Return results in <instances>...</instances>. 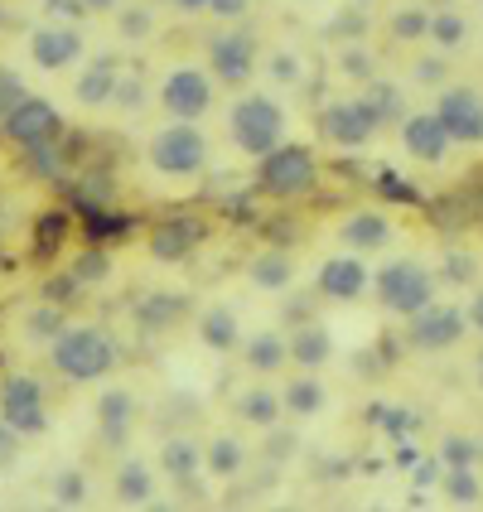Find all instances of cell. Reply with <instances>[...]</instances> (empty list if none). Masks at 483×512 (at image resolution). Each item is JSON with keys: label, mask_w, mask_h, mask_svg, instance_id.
I'll return each mask as SVG.
<instances>
[{"label": "cell", "mask_w": 483, "mask_h": 512, "mask_svg": "<svg viewBox=\"0 0 483 512\" xmlns=\"http://www.w3.org/2000/svg\"><path fill=\"white\" fill-rule=\"evenodd\" d=\"M49 358H54V372L68 382H97L116 368V339L102 324H63Z\"/></svg>", "instance_id": "cell-1"}, {"label": "cell", "mask_w": 483, "mask_h": 512, "mask_svg": "<svg viewBox=\"0 0 483 512\" xmlns=\"http://www.w3.org/2000/svg\"><path fill=\"white\" fill-rule=\"evenodd\" d=\"M228 136L232 145L242 150V155H271L276 145L285 141V112L276 97H266V92H247V97H237L228 112Z\"/></svg>", "instance_id": "cell-2"}, {"label": "cell", "mask_w": 483, "mask_h": 512, "mask_svg": "<svg viewBox=\"0 0 483 512\" xmlns=\"http://www.w3.org/2000/svg\"><path fill=\"white\" fill-rule=\"evenodd\" d=\"M372 290H377V305L387 314H397V319H411L416 310H426L430 300H435V281H430V271L416 256L387 261V266L377 271Z\"/></svg>", "instance_id": "cell-3"}, {"label": "cell", "mask_w": 483, "mask_h": 512, "mask_svg": "<svg viewBox=\"0 0 483 512\" xmlns=\"http://www.w3.org/2000/svg\"><path fill=\"white\" fill-rule=\"evenodd\" d=\"M150 165L165 179H184V174H199L208 165V136H203L194 121H170L150 136Z\"/></svg>", "instance_id": "cell-4"}, {"label": "cell", "mask_w": 483, "mask_h": 512, "mask_svg": "<svg viewBox=\"0 0 483 512\" xmlns=\"http://www.w3.org/2000/svg\"><path fill=\"white\" fill-rule=\"evenodd\" d=\"M0 421L15 430L20 440L49 430V416H44V387H39L29 372H10V377L0 382Z\"/></svg>", "instance_id": "cell-5"}, {"label": "cell", "mask_w": 483, "mask_h": 512, "mask_svg": "<svg viewBox=\"0 0 483 512\" xmlns=\"http://www.w3.org/2000/svg\"><path fill=\"white\" fill-rule=\"evenodd\" d=\"M261 189L276 199H300L314 189V155L305 145H276L271 155H261Z\"/></svg>", "instance_id": "cell-6"}, {"label": "cell", "mask_w": 483, "mask_h": 512, "mask_svg": "<svg viewBox=\"0 0 483 512\" xmlns=\"http://www.w3.org/2000/svg\"><path fill=\"white\" fill-rule=\"evenodd\" d=\"M0 126H5L10 141H20L25 150H44V145H54L63 136V116L44 97H15L10 112L0 116Z\"/></svg>", "instance_id": "cell-7"}, {"label": "cell", "mask_w": 483, "mask_h": 512, "mask_svg": "<svg viewBox=\"0 0 483 512\" xmlns=\"http://www.w3.org/2000/svg\"><path fill=\"white\" fill-rule=\"evenodd\" d=\"M208 63H213V78L228 87H242L256 73V34L242 25L218 29L208 39Z\"/></svg>", "instance_id": "cell-8"}, {"label": "cell", "mask_w": 483, "mask_h": 512, "mask_svg": "<svg viewBox=\"0 0 483 512\" xmlns=\"http://www.w3.org/2000/svg\"><path fill=\"white\" fill-rule=\"evenodd\" d=\"M160 107L174 116V121H199L208 107H213V78L203 68H170L165 83H160Z\"/></svg>", "instance_id": "cell-9"}, {"label": "cell", "mask_w": 483, "mask_h": 512, "mask_svg": "<svg viewBox=\"0 0 483 512\" xmlns=\"http://www.w3.org/2000/svg\"><path fill=\"white\" fill-rule=\"evenodd\" d=\"M464 329H469V314H459L455 305H435L430 300L426 310L411 314V348H421V353H440V348H455L464 339Z\"/></svg>", "instance_id": "cell-10"}, {"label": "cell", "mask_w": 483, "mask_h": 512, "mask_svg": "<svg viewBox=\"0 0 483 512\" xmlns=\"http://www.w3.org/2000/svg\"><path fill=\"white\" fill-rule=\"evenodd\" d=\"M435 116H440L450 141H483V92H474V87H445L435 97Z\"/></svg>", "instance_id": "cell-11"}, {"label": "cell", "mask_w": 483, "mask_h": 512, "mask_svg": "<svg viewBox=\"0 0 483 512\" xmlns=\"http://www.w3.org/2000/svg\"><path fill=\"white\" fill-rule=\"evenodd\" d=\"M83 58V34L73 25H39L29 34V63L39 68V73H63V68H73Z\"/></svg>", "instance_id": "cell-12"}, {"label": "cell", "mask_w": 483, "mask_h": 512, "mask_svg": "<svg viewBox=\"0 0 483 512\" xmlns=\"http://www.w3.org/2000/svg\"><path fill=\"white\" fill-rule=\"evenodd\" d=\"M401 145H406L411 160L440 165L445 150H450V136H445V126H440V116L435 112H411L406 121H401Z\"/></svg>", "instance_id": "cell-13"}, {"label": "cell", "mask_w": 483, "mask_h": 512, "mask_svg": "<svg viewBox=\"0 0 483 512\" xmlns=\"http://www.w3.org/2000/svg\"><path fill=\"white\" fill-rule=\"evenodd\" d=\"M368 290V266L358 261V256H329L324 266H319V295H329V300H358Z\"/></svg>", "instance_id": "cell-14"}, {"label": "cell", "mask_w": 483, "mask_h": 512, "mask_svg": "<svg viewBox=\"0 0 483 512\" xmlns=\"http://www.w3.org/2000/svg\"><path fill=\"white\" fill-rule=\"evenodd\" d=\"M319 131H324V141L353 150V145H368L372 121L358 112V102H334V107H324V116H319Z\"/></svg>", "instance_id": "cell-15"}, {"label": "cell", "mask_w": 483, "mask_h": 512, "mask_svg": "<svg viewBox=\"0 0 483 512\" xmlns=\"http://www.w3.org/2000/svg\"><path fill=\"white\" fill-rule=\"evenodd\" d=\"M116 78H121V63H116L112 54H97L92 63L83 68V78L73 83V97H78V107H107L116 92Z\"/></svg>", "instance_id": "cell-16"}, {"label": "cell", "mask_w": 483, "mask_h": 512, "mask_svg": "<svg viewBox=\"0 0 483 512\" xmlns=\"http://www.w3.org/2000/svg\"><path fill=\"white\" fill-rule=\"evenodd\" d=\"M136 426V397L126 387H112L97 397V435L107 445H126V430Z\"/></svg>", "instance_id": "cell-17"}, {"label": "cell", "mask_w": 483, "mask_h": 512, "mask_svg": "<svg viewBox=\"0 0 483 512\" xmlns=\"http://www.w3.org/2000/svg\"><path fill=\"white\" fill-rule=\"evenodd\" d=\"M285 358L295 363V368H324L329 358H334V339H329V329H319V324H305V329H295L290 343H285Z\"/></svg>", "instance_id": "cell-18"}, {"label": "cell", "mask_w": 483, "mask_h": 512, "mask_svg": "<svg viewBox=\"0 0 483 512\" xmlns=\"http://www.w3.org/2000/svg\"><path fill=\"white\" fill-rule=\"evenodd\" d=\"M160 469H165L179 488L194 484V479H199V469H203V450L189 440V435H174V440L160 445Z\"/></svg>", "instance_id": "cell-19"}, {"label": "cell", "mask_w": 483, "mask_h": 512, "mask_svg": "<svg viewBox=\"0 0 483 512\" xmlns=\"http://www.w3.org/2000/svg\"><path fill=\"white\" fill-rule=\"evenodd\" d=\"M112 488H116V503H126V508H145V503L155 498V474H150V464H145V459H121Z\"/></svg>", "instance_id": "cell-20"}, {"label": "cell", "mask_w": 483, "mask_h": 512, "mask_svg": "<svg viewBox=\"0 0 483 512\" xmlns=\"http://www.w3.org/2000/svg\"><path fill=\"white\" fill-rule=\"evenodd\" d=\"M281 406L290 416H319L324 406H329V392H324V382L314 377V372L300 368V377H290L281 392Z\"/></svg>", "instance_id": "cell-21"}, {"label": "cell", "mask_w": 483, "mask_h": 512, "mask_svg": "<svg viewBox=\"0 0 483 512\" xmlns=\"http://www.w3.org/2000/svg\"><path fill=\"white\" fill-rule=\"evenodd\" d=\"M237 416H242L252 430H276L281 426V416H285L281 392H271V387H252V392H242V397H237Z\"/></svg>", "instance_id": "cell-22"}, {"label": "cell", "mask_w": 483, "mask_h": 512, "mask_svg": "<svg viewBox=\"0 0 483 512\" xmlns=\"http://www.w3.org/2000/svg\"><path fill=\"white\" fill-rule=\"evenodd\" d=\"M199 339L203 348H213V353H232L237 343H242V324H237V314L228 305H213V310H203L199 319Z\"/></svg>", "instance_id": "cell-23"}, {"label": "cell", "mask_w": 483, "mask_h": 512, "mask_svg": "<svg viewBox=\"0 0 483 512\" xmlns=\"http://www.w3.org/2000/svg\"><path fill=\"white\" fill-rule=\"evenodd\" d=\"M242 348V358H247V368L252 372H281L285 368V339L281 334H271V329H261L252 339L237 343Z\"/></svg>", "instance_id": "cell-24"}, {"label": "cell", "mask_w": 483, "mask_h": 512, "mask_svg": "<svg viewBox=\"0 0 483 512\" xmlns=\"http://www.w3.org/2000/svg\"><path fill=\"white\" fill-rule=\"evenodd\" d=\"M242 464H247V445H242L237 435H218V440L203 450V469H208L213 479H232V474H242Z\"/></svg>", "instance_id": "cell-25"}, {"label": "cell", "mask_w": 483, "mask_h": 512, "mask_svg": "<svg viewBox=\"0 0 483 512\" xmlns=\"http://www.w3.org/2000/svg\"><path fill=\"white\" fill-rule=\"evenodd\" d=\"M387 237H392V223H387L382 213H353V218L343 223V242H348V247H358V252L382 247Z\"/></svg>", "instance_id": "cell-26"}, {"label": "cell", "mask_w": 483, "mask_h": 512, "mask_svg": "<svg viewBox=\"0 0 483 512\" xmlns=\"http://www.w3.org/2000/svg\"><path fill=\"white\" fill-rule=\"evenodd\" d=\"M194 242H199V228H194L189 218H174V223H165V228H155V237H150V252L160 256V261H174V256L189 252Z\"/></svg>", "instance_id": "cell-27"}, {"label": "cell", "mask_w": 483, "mask_h": 512, "mask_svg": "<svg viewBox=\"0 0 483 512\" xmlns=\"http://www.w3.org/2000/svg\"><path fill=\"white\" fill-rule=\"evenodd\" d=\"M358 112L368 116V121H372V131H377L382 121H392V116L401 112V92H397L392 83H377V78H372L368 92L358 97Z\"/></svg>", "instance_id": "cell-28"}, {"label": "cell", "mask_w": 483, "mask_h": 512, "mask_svg": "<svg viewBox=\"0 0 483 512\" xmlns=\"http://www.w3.org/2000/svg\"><path fill=\"white\" fill-rule=\"evenodd\" d=\"M247 281L261 285V290H285V285L295 281V261L285 252H266L252 261V271H247Z\"/></svg>", "instance_id": "cell-29"}, {"label": "cell", "mask_w": 483, "mask_h": 512, "mask_svg": "<svg viewBox=\"0 0 483 512\" xmlns=\"http://www.w3.org/2000/svg\"><path fill=\"white\" fill-rule=\"evenodd\" d=\"M426 39L435 44V49L455 54L459 44L469 39V25H464V15H455V10H440V15H430L426 20Z\"/></svg>", "instance_id": "cell-30"}, {"label": "cell", "mask_w": 483, "mask_h": 512, "mask_svg": "<svg viewBox=\"0 0 483 512\" xmlns=\"http://www.w3.org/2000/svg\"><path fill=\"white\" fill-rule=\"evenodd\" d=\"M445 498H450V503H459V508H474V503H483V479L474 474V464L445 469Z\"/></svg>", "instance_id": "cell-31"}, {"label": "cell", "mask_w": 483, "mask_h": 512, "mask_svg": "<svg viewBox=\"0 0 483 512\" xmlns=\"http://www.w3.org/2000/svg\"><path fill=\"white\" fill-rule=\"evenodd\" d=\"M116 34L126 44H141L155 34V10L150 5H116Z\"/></svg>", "instance_id": "cell-32"}, {"label": "cell", "mask_w": 483, "mask_h": 512, "mask_svg": "<svg viewBox=\"0 0 483 512\" xmlns=\"http://www.w3.org/2000/svg\"><path fill=\"white\" fill-rule=\"evenodd\" d=\"M339 73L353 78V83H372V78H377V58H372L368 44H348L339 54Z\"/></svg>", "instance_id": "cell-33"}, {"label": "cell", "mask_w": 483, "mask_h": 512, "mask_svg": "<svg viewBox=\"0 0 483 512\" xmlns=\"http://www.w3.org/2000/svg\"><path fill=\"white\" fill-rule=\"evenodd\" d=\"M266 73H271V83L300 87L305 83V58L295 54V49H276V54L266 58Z\"/></svg>", "instance_id": "cell-34"}, {"label": "cell", "mask_w": 483, "mask_h": 512, "mask_svg": "<svg viewBox=\"0 0 483 512\" xmlns=\"http://www.w3.org/2000/svg\"><path fill=\"white\" fill-rule=\"evenodd\" d=\"M426 10H416V5H406V10H397L392 15V39L397 44H416V39H426Z\"/></svg>", "instance_id": "cell-35"}, {"label": "cell", "mask_w": 483, "mask_h": 512, "mask_svg": "<svg viewBox=\"0 0 483 512\" xmlns=\"http://www.w3.org/2000/svg\"><path fill=\"white\" fill-rule=\"evenodd\" d=\"M54 503H63V508H78V503H87V479L78 474V469H63V474H54Z\"/></svg>", "instance_id": "cell-36"}, {"label": "cell", "mask_w": 483, "mask_h": 512, "mask_svg": "<svg viewBox=\"0 0 483 512\" xmlns=\"http://www.w3.org/2000/svg\"><path fill=\"white\" fill-rule=\"evenodd\" d=\"M63 237H68V218H63V213H44V218H39V242H34V252L49 256L54 247H63Z\"/></svg>", "instance_id": "cell-37"}, {"label": "cell", "mask_w": 483, "mask_h": 512, "mask_svg": "<svg viewBox=\"0 0 483 512\" xmlns=\"http://www.w3.org/2000/svg\"><path fill=\"white\" fill-rule=\"evenodd\" d=\"M479 459V445L469 440V435H450L445 445H440V464L445 469H459V464H474Z\"/></svg>", "instance_id": "cell-38"}, {"label": "cell", "mask_w": 483, "mask_h": 512, "mask_svg": "<svg viewBox=\"0 0 483 512\" xmlns=\"http://www.w3.org/2000/svg\"><path fill=\"white\" fill-rule=\"evenodd\" d=\"M25 329H29V339H54L58 329H63V314H58V305H49V310H34Z\"/></svg>", "instance_id": "cell-39"}, {"label": "cell", "mask_w": 483, "mask_h": 512, "mask_svg": "<svg viewBox=\"0 0 483 512\" xmlns=\"http://www.w3.org/2000/svg\"><path fill=\"white\" fill-rule=\"evenodd\" d=\"M112 102L121 107V112H141V107H145V87L136 83V78H116Z\"/></svg>", "instance_id": "cell-40"}, {"label": "cell", "mask_w": 483, "mask_h": 512, "mask_svg": "<svg viewBox=\"0 0 483 512\" xmlns=\"http://www.w3.org/2000/svg\"><path fill=\"white\" fill-rule=\"evenodd\" d=\"M179 310H184V300H179V295H155L141 314H145V319H174Z\"/></svg>", "instance_id": "cell-41"}, {"label": "cell", "mask_w": 483, "mask_h": 512, "mask_svg": "<svg viewBox=\"0 0 483 512\" xmlns=\"http://www.w3.org/2000/svg\"><path fill=\"white\" fill-rule=\"evenodd\" d=\"M339 34H348V39H363V34H368V15H363V5H353V10H348V15H339Z\"/></svg>", "instance_id": "cell-42"}, {"label": "cell", "mask_w": 483, "mask_h": 512, "mask_svg": "<svg viewBox=\"0 0 483 512\" xmlns=\"http://www.w3.org/2000/svg\"><path fill=\"white\" fill-rule=\"evenodd\" d=\"M445 73H450V63H445V58H421V63H416V83H445Z\"/></svg>", "instance_id": "cell-43"}, {"label": "cell", "mask_w": 483, "mask_h": 512, "mask_svg": "<svg viewBox=\"0 0 483 512\" xmlns=\"http://www.w3.org/2000/svg\"><path fill=\"white\" fill-rule=\"evenodd\" d=\"M73 276H78V281H102V276H107V261H102V256H87Z\"/></svg>", "instance_id": "cell-44"}, {"label": "cell", "mask_w": 483, "mask_h": 512, "mask_svg": "<svg viewBox=\"0 0 483 512\" xmlns=\"http://www.w3.org/2000/svg\"><path fill=\"white\" fill-rule=\"evenodd\" d=\"M15 97H25V87L15 83V78H5V73H0V116L10 112V102H15Z\"/></svg>", "instance_id": "cell-45"}, {"label": "cell", "mask_w": 483, "mask_h": 512, "mask_svg": "<svg viewBox=\"0 0 483 512\" xmlns=\"http://www.w3.org/2000/svg\"><path fill=\"white\" fill-rule=\"evenodd\" d=\"M15 445H20V435H15V430H10L5 421H0V464H5V459L15 455Z\"/></svg>", "instance_id": "cell-46"}, {"label": "cell", "mask_w": 483, "mask_h": 512, "mask_svg": "<svg viewBox=\"0 0 483 512\" xmlns=\"http://www.w3.org/2000/svg\"><path fill=\"white\" fill-rule=\"evenodd\" d=\"M208 10H213V15H242L247 0H208Z\"/></svg>", "instance_id": "cell-47"}, {"label": "cell", "mask_w": 483, "mask_h": 512, "mask_svg": "<svg viewBox=\"0 0 483 512\" xmlns=\"http://www.w3.org/2000/svg\"><path fill=\"white\" fill-rule=\"evenodd\" d=\"M469 324H474V329L483 334V290L474 295V305H469Z\"/></svg>", "instance_id": "cell-48"}, {"label": "cell", "mask_w": 483, "mask_h": 512, "mask_svg": "<svg viewBox=\"0 0 483 512\" xmlns=\"http://www.w3.org/2000/svg\"><path fill=\"white\" fill-rule=\"evenodd\" d=\"M290 450H295V440H276V445H271V459H285Z\"/></svg>", "instance_id": "cell-49"}, {"label": "cell", "mask_w": 483, "mask_h": 512, "mask_svg": "<svg viewBox=\"0 0 483 512\" xmlns=\"http://www.w3.org/2000/svg\"><path fill=\"white\" fill-rule=\"evenodd\" d=\"M121 0H83V10H116Z\"/></svg>", "instance_id": "cell-50"}, {"label": "cell", "mask_w": 483, "mask_h": 512, "mask_svg": "<svg viewBox=\"0 0 483 512\" xmlns=\"http://www.w3.org/2000/svg\"><path fill=\"white\" fill-rule=\"evenodd\" d=\"M179 10H208V0H174Z\"/></svg>", "instance_id": "cell-51"}, {"label": "cell", "mask_w": 483, "mask_h": 512, "mask_svg": "<svg viewBox=\"0 0 483 512\" xmlns=\"http://www.w3.org/2000/svg\"><path fill=\"white\" fill-rule=\"evenodd\" d=\"M474 382H479V387H483V353H479V358H474Z\"/></svg>", "instance_id": "cell-52"}, {"label": "cell", "mask_w": 483, "mask_h": 512, "mask_svg": "<svg viewBox=\"0 0 483 512\" xmlns=\"http://www.w3.org/2000/svg\"><path fill=\"white\" fill-rule=\"evenodd\" d=\"M348 5H372V0H348Z\"/></svg>", "instance_id": "cell-53"}]
</instances>
